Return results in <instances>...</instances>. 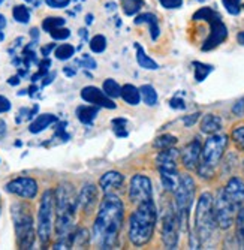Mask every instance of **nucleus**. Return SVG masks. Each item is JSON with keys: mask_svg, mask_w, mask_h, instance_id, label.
I'll use <instances>...</instances> for the list:
<instances>
[{"mask_svg": "<svg viewBox=\"0 0 244 250\" xmlns=\"http://www.w3.org/2000/svg\"><path fill=\"white\" fill-rule=\"evenodd\" d=\"M161 174V180H162V186L165 190L168 192H174L177 189V185H179V171L177 172H159Z\"/></svg>", "mask_w": 244, "mask_h": 250, "instance_id": "25", "label": "nucleus"}, {"mask_svg": "<svg viewBox=\"0 0 244 250\" xmlns=\"http://www.w3.org/2000/svg\"><path fill=\"white\" fill-rule=\"evenodd\" d=\"M232 138L244 150V126H238L232 130Z\"/></svg>", "mask_w": 244, "mask_h": 250, "instance_id": "39", "label": "nucleus"}, {"mask_svg": "<svg viewBox=\"0 0 244 250\" xmlns=\"http://www.w3.org/2000/svg\"><path fill=\"white\" fill-rule=\"evenodd\" d=\"M50 35L56 41H63V39H68L71 36V30L69 29H64V27H57V29L51 30Z\"/></svg>", "mask_w": 244, "mask_h": 250, "instance_id": "38", "label": "nucleus"}, {"mask_svg": "<svg viewBox=\"0 0 244 250\" xmlns=\"http://www.w3.org/2000/svg\"><path fill=\"white\" fill-rule=\"evenodd\" d=\"M241 2L243 0H222L225 9L231 14V15H238L241 11Z\"/></svg>", "mask_w": 244, "mask_h": 250, "instance_id": "36", "label": "nucleus"}, {"mask_svg": "<svg viewBox=\"0 0 244 250\" xmlns=\"http://www.w3.org/2000/svg\"><path fill=\"white\" fill-rule=\"evenodd\" d=\"M177 144V138L172 135H162L159 136V138H156V141H154V147H158L161 150L163 148H169V147H174Z\"/></svg>", "mask_w": 244, "mask_h": 250, "instance_id": "33", "label": "nucleus"}, {"mask_svg": "<svg viewBox=\"0 0 244 250\" xmlns=\"http://www.w3.org/2000/svg\"><path fill=\"white\" fill-rule=\"evenodd\" d=\"M122 92V87L119 85V83L113 78H108L103 83V93L108 98H119Z\"/></svg>", "mask_w": 244, "mask_h": 250, "instance_id": "28", "label": "nucleus"}, {"mask_svg": "<svg viewBox=\"0 0 244 250\" xmlns=\"http://www.w3.org/2000/svg\"><path fill=\"white\" fill-rule=\"evenodd\" d=\"M56 122H57V117H56L54 114H41V116L30 125L29 130H30L32 133H39V132H42V130H45L50 125H53V123H56Z\"/></svg>", "mask_w": 244, "mask_h": 250, "instance_id": "23", "label": "nucleus"}, {"mask_svg": "<svg viewBox=\"0 0 244 250\" xmlns=\"http://www.w3.org/2000/svg\"><path fill=\"white\" fill-rule=\"evenodd\" d=\"M220 129H222V119L219 116H214V114L204 116L201 122V132L207 135H213V133H217Z\"/></svg>", "mask_w": 244, "mask_h": 250, "instance_id": "21", "label": "nucleus"}, {"mask_svg": "<svg viewBox=\"0 0 244 250\" xmlns=\"http://www.w3.org/2000/svg\"><path fill=\"white\" fill-rule=\"evenodd\" d=\"M122 6L126 15H135L142 8V0H122Z\"/></svg>", "mask_w": 244, "mask_h": 250, "instance_id": "30", "label": "nucleus"}, {"mask_svg": "<svg viewBox=\"0 0 244 250\" xmlns=\"http://www.w3.org/2000/svg\"><path fill=\"white\" fill-rule=\"evenodd\" d=\"M2 39H3V35H2V33H0V41H2Z\"/></svg>", "mask_w": 244, "mask_h": 250, "instance_id": "57", "label": "nucleus"}, {"mask_svg": "<svg viewBox=\"0 0 244 250\" xmlns=\"http://www.w3.org/2000/svg\"><path fill=\"white\" fill-rule=\"evenodd\" d=\"M12 217H14V228H15L18 247L32 249L35 243V231H33V217L30 214L29 207L20 202L14 204Z\"/></svg>", "mask_w": 244, "mask_h": 250, "instance_id": "6", "label": "nucleus"}, {"mask_svg": "<svg viewBox=\"0 0 244 250\" xmlns=\"http://www.w3.org/2000/svg\"><path fill=\"white\" fill-rule=\"evenodd\" d=\"M6 190L21 198L33 199L38 195V183H36V180L30 177H20V178L9 181L6 185Z\"/></svg>", "mask_w": 244, "mask_h": 250, "instance_id": "12", "label": "nucleus"}, {"mask_svg": "<svg viewBox=\"0 0 244 250\" xmlns=\"http://www.w3.org/2000/svg\"><path fill=\"white\" fill-rule=\"evenodd\" d=\"M99 112V106L96 105H81L77 108V117L84 125H92Z\"/></svg>", "mask_w": 244, "mask_h": 250, "instance_id": "20", "label": "nucleus"}, {"mask_svg": "<svg viewBox=\"0 0 244 250\" xmlns=\"http://www.w3.org/2000/svg\"><path fill=\"white\" fill-rule=\"evenodd\" d=\"M9 84H11V85L20 84V78H18V77H11V78H9Z\"/></svg>", "mask_w": 244, "mask_h": 250, "instance_id": "53", "label": "nucleus"}, {"mask_svg": "<svg viewBox=\"0 0 244 250\" xmlns=\"http://www.w3.org/2000/svg\"><path fill=\"white\" fill-rule=\"evenodd\" d=\"M213 195L205 192L199 196L198 206H196V214H195V223H196V234L198 240H201L204 244L210 243L211 238L216 234V217L213 210Z\"/></svg>", "mask_w": 244, "mask_h": 250, "instance_id": "3", "label": "nucleus"}, {"mask_svg": "<svg viewBox=\"0 0 244 250\" xmlns=\"http://www.w3.org/2000/svg\"><path fill=\"white\" fill-rule=\"evenodd\" d=\"M135 48H137V62H138L140 67H142V69H148V71L159 69V64L145 54L144 48L140 43H135Z\"/></svg>", "mask_w": 244, "mask_h": 250, "instance_id": "24", "label": "nucleus"}, {"mask_svg": "<svg viewBox=\"0 0 244 250\" xmlns=\"http://www.w3.org/2000/svg\"><path fill=\"white\" fill-rule=\"evenodd\" d=\"M90 22H93V15H87V24H90Z\"/></svg>", "mask_w": 244, "mask_h": 250, "instance_id": "56", "label": "nucleus"}, {"mask_svg": "<svg viewBox=\"0 0 244 250\" xmlns=\"http://www.w3.org/2000/svg\"><path fill=\"white\" fill-rule=\"evenodd\" d=\"M53 211H54V192L45 190L41 199L38 213V235L42 246H47L53 232Z\"/></svg>", "mask_w": 244, "mask_h": 250, "instance_id": "8", "label": "nucleus"}, {"mask_svg": "<svg viewBox=\"0 0 244 250\" xmlns=\"http://www.w3.org/2000/svg\"><path fill=\"white\" fill-rule=\"evenodd\" d=\"M232 112H234L235 116H243V114H244V99H240L238 102L234 104Z\"/></svg>", "mask_w": 244, "mask_h": 250, "instance_id": "44", "label": "nucleus"}, {"mask_svg": "<svg viewBox=\"0 0 244 250\" xmlns=\"http://www.w3.org/2000/svg\"><path fill=\"white\" fill-rule=\"evenodd\" d=\"M120 96L123 98V101L132 106H135L140 104L141 101V93H140V88H137L135 85L132 84H126L122 87V92H120Z\"/></svg>", "mask_w": 244, "mask_h": 250, "instance_id": "22", "label": "nucleus"}, {"mask_svg": "<svg viewBox=\"0 0 244 250\" xmlns=\"http://www.w3.org/2000/svg\"><path fill=\"white\" fill-rule=\"evenodd\" d=\"M198 119H199V112H195V114H192V116L184 117L183 122H184V125H186L187 127H190L192 125H195V122H196Z\"/></svg>", "mask_w": 244, "mask_h": 250, "instance_id": "47", "label": "nucleus"}, {"mask_svg": "<svg viewBox=\"0 0 244 250\" xmlns=\"http://www.w3.org/2000/svg\"><path fill=\"white\" fill-rule=\"evenodd\" d=\"M81 98L88 102V104H93L96 106H103V108H108V109H114L116 108V104L111 101V98H108L102 90H99L98 87H93V85H87L82 88L81 92Z\"/></svg>", "mask_w": 244, "mask_h": 250, "instance_id": "13", "label": "nucleus"}, {"mask_svg": "<svg viewBox=\"0 0 244 250\" xmlns=\"http://www.w3.org/2000/svg\"><path fill=\"white\" fill-rule=\"evenodd\" d=\"M198 2H204V0H198Z\"/></svg>", "mask_w": 244, "mask_h": 250, "instance_id": "58", "label": "nucleus"}, {"mask_svg": "<svg viewBox=\"0 0 244 250\" xmlns=\"http://www.w3.org/2000/svg\"><path fill=\"white\" fill-rule=\"evenodd\" d=\"M78 63L82 64L84 67H87V69H95V67H96V62L92 57H88V56H84V60L78 62Z\"/></svg>", "mask_w": 244, "mask_h": 250, "instance_id": "45", "label": "nucleus"}, {"mask_svg": "<svg viewBox=\"0 0 244 250\" xmlns=\"http://www.w3.org/2000/svg\"><path fill=\"white\" fill-rule=\"evenodd\" d=\"M243 8H244V5H243Z\"/></svg>", "mask_w": 244, "mask_h": 250, "instance_id": "60", "label": "nucleus"}, {"mask_svg": "<svg viewBox=\"0 0 244 250\" xmlns=\"http://www.w3.org/2000/svg\"><path fill=\"white\" fill-rule=\"evenodd\" d=\"M106 48V38L102 35H96L95 38H92L90 41V50L93 53H102Z\"/></svg>", "mask_w": 244, "mask_h": 250, "instance_id": "34", "label": "nucleus"}, {"mask_svg": "<svg viewBox=\"0 0 244 250\" xmlns=\"http://www.w3.org/2000/svg\"><path fill=\"white\" fill-rule=\"evenodd\" d=\"M140 93H141V98H142L145 105L153 106V105L158 104V93H156V90H154V87H151L148 84L141 85L140 87Z\"/></svg>", "mask_w": 244, "mask_h": 250, "instance_id": "27", "label": "nucleus"}, {"mask_svg": "<svg viewBox=\"0 0 244 250\" xmlns=\"http://www.w3.org/2000/svg\"><path fill=\"white\" fill-rule=\"evenodd\" d=\"M180 153L172 147L163 148L159 156L156 157V164L159 172H175L177 171V159H179Z\"/></svg>", "mask_w": 244, "mask_h": 250, "instance_id": "14", "label": "nucleus"}, {"mask_svg": "<svg viewBox=\"0 0 244 250\" xmlns=\"http://www.w3.org/2000/svg\"><path fill=\"white\" fill-rule=\"evenodd\" d=\"M156 220H158V211L153 201L138 204L137 210L129 217V238L132 244L135 246L147 244L153 237Z\"/></svg>", "mask_w": 244, "mask_h": 250, "instance_id": "2", "label": "nucleus"}, {"mask_svg": "<svg viewBox=\"0 0 244 250\" xmlns=\"http://www.w3.org/2000/svg\"><path fill=\"white\" fill-rule=\"evenodd\" d=\"M129 198L134 204H142L147 201H153V185L147 175L137 174L130 180Z\"/></svg>", "mask_w": 244, "mask_h": 250, "instance_id": "11", "label": "nucleus"}, {"mask_svg": "<svg viewBox=\"0 0 244 250\" xmlns=\"http://www.w3.org/2000/svg\"><path fill=\"white\" fill-rule=\"evenodd\" d=\"M228 146V136L226 135H216L213 133L205 141L203 153H201V165L198 168V172L201 177L210 178L214 172V168L220 162L224 151Z\"/></svg>", "mask_w": 244, "mask_h": 250, "instance_id": "4", "label": "nucleus"}, {"mask_svg": "<svg viewBox=\"0 0 244 250\" xmlns=\"http://www.w3.org/2000/svg\"><path fill=\"white\" fill-rule=\"evenodd\" d=\"M225 190H226L228 196L237 204L238 207L244 206V181L243 180H240L238 177H232L228 181Z\"/></svg>", "mask_w": 244, "mask_h": 250, "instance_id": "16", "label": "nucleus"}, {"mask_svg": "<svg viewBox=\"0 0 244 250\" xmlns=\"http://www.w3.org/2000/svg\"><path fill=\"white\" fill-rule=\"evenodd\" d=\"M64 74H66V75H69V77H72L75 72H74L72 69H68V67H64Z\"/></svg>", "mask_w": 244, "mask_h": 250, "instance_id": "54", "label": "nucleus"}, {"mask_svg": "<svg viewBox=\"0 0 244 250\" xmlns=\"http://www.w3.org/2000/svg\"><path fill=\"white\" fill-rule=\"evenodd\" d=\"M159 2L166 9H179L183 5V0H159Z\"/></svg>", "mask_w": 244, "mask_h": 250, "instance_id": "41", "label": "nucleus"}, {"mask_svg": "<svg viewBox=\"0 0 244 250\" xmlns=\"http://www.w3.org/2000/svg\"><path fill=\"white\" fill-rule=\"evenodd\" d=\"M237 232H238V237L241 238L243 249H244V207L243 206L237 214Z\"/></svg>", "mask_w": 244, "mask_h": 250, "instance_id": "37", "label": "nucleus"}, {"mask_svg": "<svg viewBox=\"0 0 244 250\" xmlns=\"http://www.w3.org/2000/svg\"><path fill=\"white\" fill-rule=\"evenodd\" d=\"M238 206L228 196L225 189H220L216 199L213 201V210H214V217L217 222V226L222 229H228L232 226L234 219H235V211Z\"/></svg>", "mask_w": 244, "mask_h": 250, "instance_id": "9", "label": "nucleus"}, {"mask_svg": "<svg viewBox=\"0 0 244 250\" xmlns=\"http://www.w3.org/2000/svg\"><path fill=\"white\" fill-rule=\"evenodd\" d=\"M237 41H238V43H240V45H243V47H244V30H243V32H240V33L237 35Z\"/></svg>", "mask_w": 244, "mask_h": 250, "instance_id": "51", "label": "nucleus"}, {"mask_svg": "<svg viewBox=\"0 0 244 250\" xmlns=\"http://www.w3.org/2000/svg\"><path fill=\"white\" fill-rule=\"evenodd\" d=\"M124 181L123 174L117 172V171H109L106 174H103L99 180V186L105 193H109V190L113 189H119Z\"/></svg>", "mask_w": 244, "mask_h": 250, "instance_id": "17", "label": "nucleus"}, {"mask_svg": "<svg viewBox=\"0 0 244 250\" xmlns=\"http://www.w3.org/2000/svg\"><path fill=\"white\" fill-rule=\"evenodd\" d=\"M192 66H193V71H195V80L198 83H203L214 71V67L211 64H205L201 62H193Z\"/></svg>", "mask_w": 244, "mask_h": 250, "instance_id": "26", "label": "nucleus"}, {"mask_svg": "<svg viewBox=\"0 0 244 250\" xmlns=\"http://www.w3.org/2000/svg\"><path fill=\"white\" fill-rule=\"evenodd\" d=\"M201 153H203V146L198 140H193L190 144H187L182 153V161L183 165L187 169H195L198 168L199 159H201Z\"/></svg>", "mask_w": 244, "mask_h": 250, "instance_id": "15", "label": "nucleus"}, {"mask_svg": "<svg viewBox=\"0 0 244 250\" xmlns=\"http://www.w3.org/2000/svg\"><path fill=\"white\" fill-rule=\"evenodd\" d=\"M169 105H171V108H174V109H184V108H186L184 101H183L182 98H179V96L172 98V99L169 101Z\"/></svg>", "mask_w": 244, "mask_h": 250, "instance_id": "43", "label": "nucleus"}, {"mask_svg": "<svg viewBox=\"0 0 244 250\" xmlns=\"http://www.w3.org/2000/svg\"><path fill=\"white\" fill-rule=\"evenodd\" d=\"M135 24H148L151 39H153V41H158V38H159V35H161V29H159L158 17L154 15V14H151V12L140 14V15L135 18Z\"/></svg>", "mask_w": 244, "mask_h": 250, "instance_id": "19", "label": "nucleus"}, {"mask_svg": "<svg viewBox=\"0 0 244 250\" xmlns=\"http://www.w3.org/2000/svg\"><path fill=\"white\" fill-rule=\"evenodd\" d=\"M12 17L15 18V21L21 22V24H27L30 20V12L24 5H17L12 9Z\"/></svg>", "mask_w": 244, "mask_h": 250, "instance_id": "29", "label": "nucleus"}, {"mask_svg": "<svg viewBox=\"0 0 244 250\" xmlns=\"http://www.w3.org/2000/svg\"><path fill=\"white\" fill-rule=\"evenodd\" d=\"M6 133V123L3 120H0V138Z\"/></svg>", "mask_w": 244, "mask_h": 250, "instance_id": "49", "label": "nucleus"}, {"mask_svg": "<svg viewBox=\"0 0 244 250\" xmlns=\"http://www.w3.org/2000/svg\"><path fill=\"white\" fill-rule=\"evenodd\" d=\"M47 5L54 8V9H61L69 5V0H45Z\"/></svg>", "mask_w": 244, "mask_h": 250, "instance_id": "42", "label": "nucleus"}, {"mask_svg": "<svg viewBox=\"0 0 244 250\" xmlns=\"http://www.w3.org/2000/svg\"><path fill=\"white\" fill-rule=\"evenodd\" d=\"M193 20L195 21H207L210 24V35L203 43V51L214 50L228 38V29L225 26V22L222 21L220 15L214 9L208 8V6L201 8L193 14Z\"/></svg>", "mask_w": 244, "mask_h": 250, "instance_id": "5", "label": "nucleus"}, {"mask_svg": "<svg viewBox=\"0 0 244 250\" xmlns=\"http://www.w3.org/2000/svg\"><path fill=\"white\" fill-rule=\"evenodd\" d=\"M54 48H56V43H48V45H45V47H42V50H41V51H42V56H43V57H48V54H50Z\"/></svg>", "mask_w": 244, "mask_h": 250, "instance_id": "48", "label": "nucleus"}, {"mask_svg": "<svg viewBox=\"0 0 244 250\" xmlns=\"http://www.w3.org/2000/svg\"><path fill=\"white\" fill-rule=\"evenodd\" d=\"M63 24H64L63 18H60V17H48V18H45L42 21V29L50 33L51 30H54L57 27H63Z\"/></svg>", "mask_w": 244, "mask_h": 250, "instance_id": "32", "label": "nucleus"}, {"mask_svg": "<svg viewBox=\"0 0 244 250\" xmlns=\"http://www.w3.org/2000/svg\"><path fill=\"white\" fill-rule=\"evenodd\" d=\"M72 238H74V241H75V244H77V246L80 244V247H81V246H84L85 243H88V240H90V237H88V231H87V229H81L77 235H72Z\"/></svg>", "mask_w": 244, "mask_h": 250, "instance_id": "40", "label": "nucleus"}, {"mask_svg": "<svg viewBox=\"0 0 244 250\" xmlns=\"http://www.w3.org/2000/svg\"><path fill=\"white\" fill-rule=\"evenodd\" d=\"M123 217V202L116 195L106 193L93 226V241L101 249H113L116 246Z\"/></svg>", "mask_w": 244, "mask_h": 250, "instance_id": "1", "label": "nucleus"}, {"mask_svg": "<svg viewBox=\"0 0 244 250\" xmlns=\"http://www.w3.org/2000/svg\"><path fill=\"white\" fill-rule=\"evenodd\" d=\"M56 78V74H51V75H48V77H45V81H43L42 84L43 85H48L50 83H53V80Z\"/></svg>", "mask_w": 244, "mask_h": 250, "instance_id": "50", "label": "nucleus"}, {"mask_svg": "<svg viewBox=\"0 0 244 250\" xmlns=\"http://www.w3.org/2000/svg\"><path fill=\"white\" fill-rule=\"evenodd\" d=\"M98 199V190H96V186L95 185H85L81 192H80V196H78V206L84 210V211H88Z\"/></svg>", "mask_w": 244, "mask_h": 250, "instance_id": "18", "label": "nucleus"}, {"mask_svg": "<svg viewBox=\"0 0 244 250\" xmlns=\"http://www.w3.org/2000/svg\"><path fill=\"white\" fill-rule=\"evenodd\" d=\"M174 193H175V211H177V216H179L180 226L184 229L186 223L189 220V213L193 204V198H195L193 178L187 174L180 175L179 185H177V189L174 190Z\"/></svg>", "mask_w": 244, "mask_h": 250, "instance_id": "7", "label": "nucleus"}, {"mask_svg": "<svg viewBox=\"0 0 244 250\" xmlns=\"http://www.w3.org/2000/svg\"><path fill=\"white\" fill-rule=\"evenodd\" d=\"M11 109V102L5 96H0V112H6Z\"/></svg>", "mask_w": 244, "mask_h": 250, "instance_id": "46", "label": "nucleus"}, {"mask_svg": "<svg viewBox=\"0 0 244 250\" xmlns=\"http://www.w3.org/2000/svg\"><path fill=\"white\" fill-rule=\"evenodd\" d=\"M180 220L177 211L172 206L165 210L162 219V241L166 249H177L179 246V232H180Z\"/></svg>", "mask_w": 244, "mask_h": 250, "instance_id": "10", "label": "nucleus"}, {"mask_svg": "<svg viewBox=\"0 0 244 250\" xmlns=\"http://www.w3.org/2000/svg\"><path fill=\"white\" fill-rule=\"evenodd\" d=\"M113 126H114V133L117 136H120V138H124V136L129 135L127 132V122L124 119H114L113 120Z\"/></svg>", "mask_w": 244, "mask_h": 250, "instance_id": "35", "label": "nucleus"}, {"mask_svg": "<svg viewBox=\"0 0 244 250\" xmlns=\"http://www.w3.org/2000/svg\"><path fill=\"white\" fill-rule=\"evenodd\" d=\"M2 2H3V0H0V3H2Z\"/></svg>", "mask_w": 244, "mask_h": 250, "instance_id": "59", "label": "nucleus"}, {"mask_svg": "<svg viewBox=\"0 0 244 250\" xmlns=\"http://www.w3.org/2000/svg\"><path fill=\"white\" fill-rule=\"evenodd\" d=\"M5 26H6V18L2 14H0V30H2Z\"/></svg>", "mask_w": 244, "mask_h": 250, "instance_id": "52", "label": "nucleus"}, {"mask_svg": "<svg viewBox=\"0 0 244 250\" xmlns=\"http://www.w3.org/2000/svg\"><path fill=\"white\" fill-rule=\"evenodd\" d=\"M74 53H75V48L72 47V45H69V43H63V45H60V47L56 48L54 56H56V59H59V60H68V59H71V57L74 56Z\"/></svg>", "mask_w": 244, "mask_h": 250, "instance_id": "31", "label": "nucleus"}, {"mask_svg": "<svg viewBox=\"0 0 244 250\" xmlns=\"http://www.w3.org/2000/svg\"><path fill=\"white\" fill-rule=\"evenodd\" d=\"M114 8H117L114 3H106V9H108V11H113Z\"/></svg>", "mask_w": 244, "mask_h": 250, "instance_id": "55", "label": "nucleus"}]
</instances>
